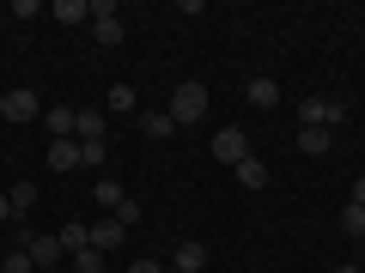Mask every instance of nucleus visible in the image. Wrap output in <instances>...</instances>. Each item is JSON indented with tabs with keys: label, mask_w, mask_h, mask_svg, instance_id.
Wrapping results in <instances>:
<instances>
[{
	"label": "nucleus",
	"mask_w": 365,
	"mask_h": 273,
	"mask_svg": "<svg viewBox=\"0 0 365 273\" xmlns=\"http://www.w3.org/2000/svg\"><path fill=\"white\" fill-rule=\"evenodd\" d=\"M201 116H207V85H201V79H182V85L170 91V122L189 128V122H201Z\"/></svg>",
	"instance_id": "nucleus-1"
},
{
	"label": "nucleus",
	"mask_w": 365,
	"mask_h": 273,
	"mask_svg": "<svg viewBox=\"0 0 365 273\" xmlns=\"http://www.w3.org/2000/svg\"><path fill=\"white\" fill-rule=\"evenodd\" d=\"M0 116H6V122H43L37 91H31V85H13L6 97H0Z\"/></svg>",
	"instance_id": "nucleus-2"
},
{
	"label": "nucleus",
	"mask_w": 365,
	"mask_h": 273,
	"mask_svg": "<svg viewBox=\"0 0 365 273\" xmlns=\"http://www.w3.org/2000/svg\"><path fill=\"white\" fill-rule=\"evenodd\" d=\"M19 249H25V255L37 261V273H43V267H67V249H61V237H43V231H31Z\"/></svg>",
	"instance_id": "nucleus-3"
},
{
	"label": "nucleus",
	"mask_w": 365,
	"mask_h": 273,
	"mask_svg": "<svg viewBox=\"0 0 365 273\" xmlns=\"http://www.w3.org/2000/svg\"><path fill=\"white\" fill-rule=\"evenodd\" d=\"M341 116H347V109H341L335 97H304L299 104V128H335Z\"/></svg>",
	"instance_id": "nucleus-4"
},
{
	"label": "nucleus",
	"mask_w": 365,
	"mask_h": 273,
	"mask_svg": "<svg viewBox=\"0 0 365 273\" xmlns=\"http://www.w3.org/2000/svg\"><path fill=\"white\" fill-rule=\"evenodd\" d=\"M213 158L244 164V158H250V134H244V128H220V134H213Z\"/></svg>",
	"instance_id": "nucleus-5"
},
{
	"label": "nucleus",
	"mask_w": 365,
	"mask_h": 273,
	"mask_svg": "<svg viewBox=\"0 0 365 273\" xmlns=\"http://www.w3.org/2000/svg\"><path fill=\"white\" fill-rule=\"evenodd\" d=\"M122 237H128V225H116V219H98V225H91V249H98V255H116Z\"/></svg>",
	"instance_id": "nucleus-6"
},
{
	"label": "nucleus",
	"mask_w": 365,
	"mask_h": 273,
	"mask_svg": "<svg viewBox=\"0 0 365 273\" xmlns=\"http://www.w3.org/2000/svg\"><path fill=\"white\" fill-rule=\"evenodd\" d=\"M43 128H49V140H73V128H79V109H67V104L43 109Z\"/></svg>",
	"instance_id": "nucleus-7"
},
{
	"label": "nucleus",
	"mask_w": 365,
	"mask_h": 273,
	"mask_svg": "<svg viewBox=\"0 0 365 273\" xmlns=\"http://www.w3.org/2000/svg\"><path fill=\"white\" fill-rule=\"evenodd\" d=\"M170 273H207V249H201V243H177Z\"/></svg>",
	"instance_id": "nucleus-8"
},
{
	"label": "nucleus",
	"mask_w": 365,
	"mask_h": 273,
	"mask_svg": "<svg viewBox=\"0 0 365 273\" xmlns=\"http://www.w3.org/2000/svg\"><path fill=\"white\" fill-rule=\"evenodd\" d=\"M244 97H250V104H256V109H274V104H280V85H274L268 73H256V79H250V85H244Z\"/></svg>",
	"instance_id": "nucleus-9"
},
{
	"label": "nucleus",
	"mask_w": 365,
	"mask_h": 273,
	"mask_svg": "<svg viewBox=\"0 0 365 273\" xmlns=\"http://www.w3.org/2000/svg\"><path fill=\"white\" fill-rule=\"evenodd\" d=\"M140 134H146V140H170V134H177L170 109H140Z\"/></svg>",
	"instance_id": "nucleus-10"
},
{
	"label": "nucleus",
	"mask_w": 365,
	"mask_h": 273,
	"mask_svg": "<svg viewBox=\"0 0 365 273\" xmlns=\"http://www.w3.org/2000/svg\"><path fill=\"white\" fill-rule=\"evenodd\" d=\"M49 18H61V25H91V6H86V0H55Z\"/></svg>",
	"instance_id": "nucleus-11"
},
{
	"label": "nucleus",
	"mask_w": 365,
	"mask_h": 273,
	"mask_svg": "<svg viewBox=\"0 0 365 273\" xmlns=\"http://www.w3.org/2000/svg\"><path fill=\"white\" fill-rule=\"evenodd\" d=\"M49 170H79V140H49Z\"/></svg>",
	"instance_id": "nucleus-12"
},
{
	"label": "nucleus",
	"mask_w": 365,
	"mask_h": 273,
	"mask_svg": "<svg viewBox=\"0 0 365 273\" xmlns=\"http://www.w3.org/2000/svg\"><path fill=\"white\" fill-rule=\"evenodd\" d=\"M232 170H237V182H244V188H268V164H262L256 152H250L244 164H232Z\"/></svg>",
	"instance_id": "nucleus-13"
},
{
	"label": "nucleus",
	"mask_w": 365,
	"mask_h": 273,
	"mask_svg": "<svg viewBox=\"0 0 365 273\" xmlns=\"http://www.w3.org/2000/svg\"><path fill=\"white\" fill-rule=\"evenodd\" d=\"M104 128H110V116H98V109H79V128H73V140H104Z\"/></svg>",
	"instance_id": "nucleus-14"
},
{
	"label": "nucleus",
	"mask_w": 365,
	"mask_h": 273,
	"mask_svg": "<svg viewBox=\"0 0 365 273\" xmlns=\"http://www.w3.org/2000/svg\"><path fill=\"white\" fill-rule=\"evenodd\" d=\"M55 237H61V249H67V255H79V249H91V225H61Z\"/></svg>",
	"instance_id": "nucleus-15"
},
{
	"label": "nucleus",
	"mask_w": 365,
	"mask_h": 273,
	"mask_svg": "<svg viewBox=\"0 0 365 273\" xmlns=\"http://www.w3.org/2000/svg\"><path fill=\"white\" fill-rule=\"evenodd\" d=\"M329 134H335V128H299V152L323 158V152H329Z\"/></svg>",
	"instance_id": "nucleus-16"
},
{
	"label": "nucleus",
	"mask_w": 365,
	"mask_h": 273,
	"mask_svg": "<svg viewBox=\"0 0 365 273\" xmlns=\"http://www.w3.org/2000/svg\"><path fill=\"white\" fill-rule=\"evenodd\" d=\"M91 200H98V207H110V213H116V207H122V200H128V195H122V182H116V176H104V182H98V188H91Z\"/></svg>",
	"instance_id": "nucleus-17"
},
{
	"label": "nucleus",
	"mask_w": 365,
	"mask_h": 273,
	"mask_svg": "<svg viewBox=\"0 0 365 273\" xmlns=\"http://www.w3.org/2000/svg\"><path fill=\"white\" fill-rule=\"evenodd\" d=\"M110 109H116V116H140V97H134V85H110Z\"/></svg>",
	"instance_id": "nucleus-18"
},
{
	"label": "nucleus",
	"mask_w": 365,
	"mask_h": 273,
	"mask_svg": "<svg viewBox=\"0 0 365 273\" xmlns=\"http://www.w3.org/2000/svg\"><path fill=\"white\" fill-rule=\"evenodd\" d=\"M6 200H13V213H31V207H37V182H13Z\"/></svg>",
	"instance_id": "nucleus-19"
},
{
	"label": "nucleus",
	"mask_w": 365,
	"mask_h": 273,
	"mask_svg": "<svg viewBox=\"0 0 365 273\" xmlns=\"http://www.w3.org/2000/svg\"><path fill=\"white\" fill-rule=\"evenodd\" d=\"M67 273H104V255L98 249H79V255H67Z\"/></svg>",
	"instance_id": "nucleus-20"
},
{
	"label": "nucleus",
	"mask_w": 365,
	"mask_h": 273,
	"mask_svg": "<svg viewBox=\"0 0 365 273\" xmlns=\"http://www.w3.org/2000/svg\"><path fill=\"white\" fill-rule=\"evenodd\" d=\"M341 231H347V237H365V207H359V200L341 207Z\"/></svg>",
	"instance_id": "nucleus-21"
},
{
	"label": "nucleus",
	"mask_w": 365,
	"mask_h": 273,
	"mask_svg": "<svg viewBox=\"0 0 365 273\" xmlns=\"http://www.w3.org/2000/svg\"><path fill=\"white\" fill-rule=\"evenodd\" d=\"M0 273H37V261L25 249H13V255H0Z\"/></svg>",
	"instance_id": "nucleus-22"
},
{
	"label": "nucleus",
	"mask_w": 365,
	"mask_h": 273,
	"mask_svg": "<svg viewBox=\"0 0 365 273\" xmlns=\"http://www.w3.org/2000/svg\"><path fill=\"white\" fill-rule=\"evenodd\" d=\"M104 158H110L104 140H79V164H104Z\"/></svg>",
	"instance_id": "nucleus-23"
},
{
	"label": "nucleus",
	"mask_w": 365,
	"mask_h": 273,
	"mask_svg": "<svg viewBox=\"0 0 365 273\" xmlns=\"http://www.w3.org/2000/svg\"><path fill=\"white\" fill-rule=\"evenodd\" d=\"M43 13H49L43 0H13V18H43Z\"/></svg>",
	"instance_id": "nucleus-24"
},
{
	"label": "nucleus",
	"mask_w": 365,
	"mask_h": 273,
	"mask_svg": "<svg viewBox=\"0 0 365 273\" xmlns=\"http://www.w3.org/2000/svg\"><path fill=\"white\" fill-rule=\"evenodd\" d=\"M128 273H170V267H165V261H134Z\"/></svg>",
	"instance_id": "nucleus-25"
},
{
	"label": "nucleus",
	"mask_w": 365,
	"mask_h": 273,
	"mask_svg": "<svg viewBox=\"0 0 365 273\" xmlns=\"http://www.w3.org/2000/svg\"><path fill=\"white\" fill-rule=\"evenodd\" d=\"M353 200H359V207H365V176H359V182H353Z\"/></svg>",
	"instance_id": "nucleus-26"
},
{
	"label": "nucleus",
	"mask_w": 365,
	"mask_h": 273,
	"mask_svg": "<svg viewBox=\"0 0 365 273\" xmlns=\"http://www.w3.org/2000/svg\"><path fill=\"white\" fill-rule=\"evenodd\" d=\"M0 219H13V200H6V195H0Z\"/></svg>",
	"instance_id": "nucleus-27"
},
{
	"label": "nucleus",
	"mask_w": 365,
	"mask_h": 273,
	"mask_svg": "<svg viewBox=\"0 0 365 273\" xmlns=\"http://www.w3.org/2000/svg\"><path fill=\"white\" fill-rule=\"evenodd\" d=\"M335 273H359V267H353V261H341V267H335Z\"/></svg>",
	"instance_id": "nucleus-28"
},
{
	"label": "nucleus",
	"mask_w": 365,
	"mask_h": 273,
	"mask_svg": "<svg viewBox=\"0 0 365 273\" xmlns=\"http://www.w3.org/2000/svg\"><path fill=\"white\" fill-rule=\"evenodd\" d=\"M43 273H67V267H43Z\"/></svg>",
	"instance_id": "nucleus-29"
}]
</instances>
